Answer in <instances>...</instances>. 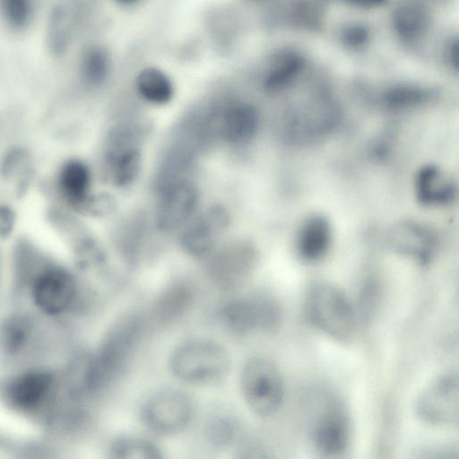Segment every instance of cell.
<instances>
[{"instance_id":"cell-1","label":"cell","mask_w":459,"mask_h":459,"mask_svg":"<svg viewBox=\"0 0 459 459\" xmlns=\"http://www.w3.org/2000/svg\"><path fill=\"white\" fill-rule=\"evenodd\" d=\"M143 330L138 316L120 319L105 336L98 352L89 358L87 381L90 394L107 387L127 365Z\"/></svg>"},{"instance_id":"cell-2","label":"cell","mask_w":459,"mask_h":459,"mask_svg":"<svg viewBox=\"0 0 459 459\" xmlns=\"http://www.w3.org/2000/svg\"><path fill=\"white\" fill-rule=\"evenodd\" d=\"M306 313L311 324L323 333L339 342H348L355 335L357 316L354 307L337 286L321 282L307 292Z\"/></svg>"},{"instance_id":"cell-3","label":"cell","mask_w":459,"mask_h":459,"mask_svg":"<svg viewBox=\"0 0 459 459\" xmlns=\"http://www.w3.org/2000/svg\"><path fill=\"white\" fill-rule=\"evenodd\" d=\"M230 358L218 342L210 340L186 342L172 352L169 368L178 380L207 385L222 380L230 371Z\"/></svg>"},{"instance_id":"cell-4","label":"cell","mask_w":459,"mask_h":459,"mask_svg":"<svg viewBox=\"0 0 459 459\" xmlns=\"http://www.w3.org/2000/svg\"><path fill=\"white\" fill-rule=\"evenodd\" d=\"M240 389L249 410L259 417H270L281 407L284 385L278 368L264 358H253L244 365Z\"/></svg>"},{"instance_id":"cell-5","label":"cell","mask_w":459,"mask_h":459,"mask_svg":"<svg viewBox=\"0 0 459 459\" xmlns=\"http://www.w3.org/2000/svg\"><path fill=\"white\" fill-rule=\"evenodd\" d=\"M142 130L134 123L111 128L105 143L104 163L108 179L117 187L131 185L142 165Z\"/></svg>"},{"instance_id":"cell-6","label":"cell","mask_w":459,"mask_h":459,"mask_svg":"<svg viewBox=\"0 0 459 459\" xmlns=\"http://www.w3.org/2000/svg\"><path fill=\"white\" fill-rule=\"evenodd\" d=\"M415 413L423 422L437 427H453L459 421V377L446 370L434 377L419 394Z\"/></svg>"},{"instance_id":"cell-7","label":"cell","mask_w":459,"mask_h":459,"mask_svg":"<svg viewBox=\"0 0 459 459\" xmlns=\"http://www.w3.org/2000/svg\"><path fill=\"white\" fill-rule=\"evenodd\" d=\"M281 316L279 303L264 294L230 300L220 310L223 325L238 335L255 331H273L280 325Z\"/></svg>"},{"instance_id":"cell-8","label":"cell","mask_w":459,"mask_h":459,"mask_svg":"<svg viewBox=\"0 0 459 459\" xmlns=\"http://www.w3.org/2000/svg\"><path fill=\"white\" fill-rule=\"evenodd\" d=\"M195 403L185 392L167 389L155 393L143 403V424L156 434L170 435L183 430L192 420Z\"/></svg>"},{"instance_id":"cell-9","label":"cell","mask_w":459,"mask_h":459,"mask_svg":"<svg viewBox=\"0 0 459 459\" xmlns=\"http://www.w3.org/2000/svg\"><path fill=\"white\" fill-rule=\"evenodd\" d=\"M78 287L75 277L68 270L43 263L33 277L31 295L39 310L49 316H61L75 305Z\"/></svg>"},{"instance_id":"cell-10","label":"cell","mask_w":459,"mask_h":459,"mask_svg":"<svg viewBox=\"0 0 459 459\" xmlns=\"http://www.w3.org/2000/svg\"><path fill=\"white\" fill-rule=\"evenodd\" d=\"M55 386V377L50 372L30 369L8 382L5 396L13 409L31 415L41 411L50 403Z\"/></svg>"},{"instance_id":"cell-11","label":"cell","mask_w":459,"mask_h":459,"mask_svg":"<svg viewBox=\"0 0 459 459\" xmlns=\"http://www.w3.org/2000/svg\"><path fill=\"white\" fill-rule=\"evenodd\" d=\"M155 222L162 232H173L189 221L199 202V193L190 179L173 184L160 192Z\"/></svg>"},{"instance_id":"cell-12","label":"cell","mask_w":459,"mask_h":459,"mask_svg":"<svg viewBox=\"0 0 459 459\" xmlns=\"http://www.w3.org/2000/svg\"><path fill=\"white\" fill-rule=\"evenodd\" d=\"M229 223L230 214L224 206L207 208L185 228L180 238L182 248L194 257L208 255Z\"/></svg>"},{"instance_id":"cell-13","label":"cell","mask_w":459,"mask_h":459,"mask_svg":"<svg viewBox=\"0 0 459 459\" xmlns=\"http://www.w3.org/2000/svg\"><path fill=\"white\" fill-rule=\"evenodd\" d=\"M310 437L316 449L326 455H337L350 445L351 429L347 415L340 405L330 403L313 422Z\"/></svg>"},{"instance_id":"cell-14","label":"cell","mask_w":459,"mask_h":459,"mask_svg":"<svg viewBox=\"0 0 459 459\" xmlns=\"http://www.w3.org/2000/svg\"><path fill=\"white\" fill-rule=\"evenodd\" d=\"M91 175L82 160H70L60 168L56 177V189L64 201L80 211H92L97 196L92 195Z\"/></svg>"},{"instance_id":"cell-15","label":"cell","mask_w":459,"mask_h":459,"mask_svg":"<svg viewBox=\"0 0 459 459\" xmlns=\"http://www.w3.org/2000/svg\"><path fill=\"white\" fill-rule=\"evenodd\" d=\"M255 262V254L249 248H230L218 254L211 261L209 274L219 288L231 290L247 280L254 268Z\"/></svg>"},{"instance_id":"cell-16","label":"cell","mask_w":459,"mask_h":459,"mask_svg":"<svg viewBox=\"0 0 459 459\" xmlns=\"http://www.w3.org/2000/svg\"><path fill=\"white\" fill-rule=\"evenodd\" d=\"M259 116L250 103L233 100L227 103L220 113V132L230 144L239 146L250 142L256 134Z\"/></svg>"},{"instance_id":"cell-17","label":"cell","mask_w":459,"mask_h":459,"mask_svg":"<svg viewBox=\"0 0 459 459\" xmlns=\"http://www.w3.org/2000/svg\"><path fill=\"white\" fill-rule=\"evenodd\" d=\"M81 8V0H56L47 29V44L53 55L61 56L68 48L80 20Z\"/></svg>"},{"instance_id":"cell-18","label":"cell","mask_w":459,"mask_h":459,"mask_svg":"<svg viewBox=\"0 0 459 459\" xmlns=\"http://www.w3.org/2000/svg\"><path fill=\"white\" fill-rule=\"evenodd\" d=\"M331 243V230L326 219L313 216L301 226L297 238V252L307 263L321 260L328 252Z\"/></svg>"},{"instance_id":"cell-19","label":"cell","mask_w":459,"mask_h":459,"mask_svg":"<svg viewBox=\"0 0 459 459\" xmlns=\"http://www.w3.org/2000/svg\"><path fill=\"white\" fill-rule=\"evenodd\" d=\"M303 57L292 50L276 53L268 64L264 75V87L269 91H278L288 87L304 68Z\"/></svg>"},{"instance_id":"cell-20","label":"cell","mask_w":459,"mask_h":459,"mask_svg":"<svg viewBox=\"0 0 459 459\" xmlns=\"http://www.w3.org/2000/svg\"><path fill=\"white\" fill-rule=\"evenodd\" d=\"M194 290L186 282H176L164 290L157 299L153 307V316L160 324H168L188 308L193 301Z\"/></svg>"},{"instance_id":"cell-21","label":"cell","mask_w":459,"mask_h":459,"mask_svg":"<svg viewBox=\"0 0 459 459\" xmlns=\"http://www.w3.org/2000/svg\"><path fill=\"white\" fill-rule=\"evenodd\" d=\"M417 196L422 204H446L454 197L452 181L437 167H424L416 179Z\"/></svg>"},{"instance_id":"cell-22","label":"cell","mask_w":459,"mask_h":459,"mask_svg":"<svg viewBox=\"0 0 459 459\" xmlns=\"http://www.w3.org/2000/svg\"><path fill=\"white\" fill-rule=\"evenodd\" d=\"M429 24V13L419 4H403L394 14V28L396 33L409 42L420 39L426 33Z\"/></svg>"},{"instance_id":"cell-23","label":"cell","mask_w":459,"mask_h":459,"mask_svg":"<svg viewBox=\"0 0 459 459\" xmlns=\"http://www.w3.org/2000/svg\"><path fill=\"white\" fill-rule=\"evenodd\" d=\"M135 87L144 100L156 105L169 102L174 94V87L169 76L155 67L143 69L136 77Z\"/></svg>"},{"instance_id":"cell-24","label":"cell","mask_w":459,"mask_h":459,"mask_svg":"<svg viewBox=\"0 0 459 459\" xmlns=\"http://www.w3.org/2000/svg\"><path fill=\"white\" fill-rule=\"evenodd\" d=\"M33 325L25 316H13L2 325L0 347L9 355H17L25 351L33 338Z\"/></svg>"},{"instance_id":"cell-25","label":"cell","mask_w":459,"mask_h":459,"mask_svg":"<svg viewBox=\"0 0 459 459\" xmlns=\"http://www.w3.org/2000/svg\"><path fill=\"white\" fill-rule=\"evenodd\" d=\"M110 457L115 459H160L161 450L152 441L136 437H124L116 439L109 448Z\"/></svg>"},{"instance_id":"cell-26","label":"cell","mask_w":459,"mask_h":459,"mask_svg":"<svg viewBox=\"0 0 459 459\" xmlns=\"http://www.w3.org/2000/svg\"><path fill=\"white\" fill-rule=\"evenodd\" d=\"M109 70V56L100 46H90L82 53L80 72L83 81L97 86L104 82Z\"/></svg>"},{"instance_id":"cell-27","label":"cell","mask_w":459,"mask_h":459,"mask_svg":"<svg viewBox=\"0 0 459 459\" xmlns=\"http://www.w3.org/2000/svg\"><path fill=\"white\" fill-rule=\"evenodd\" d=\"M0 8L8 25L17 30L28 25L33 12L32 0H0Z\"/></svg>"},{"instance_id":"cell-28","label":"cell","mask_w":459,"mask_h":459,"mask_svg":"<svg viewBox=\"0 0 459 459\" xmlns=\"http://www.w3.org/2000/svg\"><path fill=\"white\" fill-rule=\"evenodd\" d=\"M236 422L226 416L212 417L206 424L205 434L208 440L215 446H227L237 436Z\"/></svg>"},{"instance_id":"cell-29","label":"cell","mask_w":459,"mask_h":459,"mask_svg":"<svg viewBox=\"0 0 459 459\" xmlns=\"http://www.w3.org/2000/svg\"><path fill=\"white\" fill-rule=\"evenodd\" d=\"M427 98V92L419 88L400 87L386 93L385 103L392 108H401L420 103Z\"/></svg>"},{"instance_id":"cell-30","label":"cell","mask_w":459,"mask_h":459,"mask_svg":"<svg viewBox=\"0 0 459 459\" xmlns=\"http://www.w3.org/2000/svg\"><path fill=\"white\" fill-rule=\"evenodd\" d=\"M12 212L4 206L0 205V237L6 235L13 227Z\"/></svg>"},{"instance_id":"cell-31","label":"cell","mask_w":459,"mask_h":459,"mask_svg":"<svg viewBox=\"0 0 459 459\" xmlns=\"http://www.w3.org/2000/svg\"><path fill=\"white\" fill-rule=\"evenodd\" d=\"M351 4L362 8H374L381 6L385 0H346Z\"/></svg>"},{"instance_id":"cell-32","label":"cell","mask_w":459,"mask_h":459,"mask_svg":"<svg viewBox=\"0 0 459 459\" xmlns=\"http://www.w3.org/2000/svg\"><path fill=\"white\" fill-rule=\"evenodd\" d=\"M457 44L456 41H451L446 48V58L449 61L450 65L457 64Z\"/></svg>"},{"instance_id":"cell-33","label":"cell","mask_w":459,"mask_h":459,"mask_svg":"<svg viewBox=\"0 0 459 459\" xmlns=\"http://www.w3.org/2000/svg\"><path fill=\"white\" fill-rule=\"evenodd\" d=\"M117 4L121 5H132L139 2V0H115Z\"/></svg>"}]
</instances>
